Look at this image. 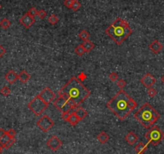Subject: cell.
<instances>
[{
    "mask_svg": "<svg viewBox=\"0 0 164 154\" xmlns=\"http://www.w3.org/2000/svg\"><path fill=\"white\" fill-rule=\"evenodd\" d=\"M62 145L61 141L56 136H52L47 141V146L52 151H57Z\"/></svg>",
    "mask_w": 164,
    "mask_h": 154,
    "instance_id": "obj_10",
    "label": "cell"
},
{
    "mask_svg": "<svg viewBox=\"0 0 164 154\" xmlns=\"http://www.w3.org/2000/svg\"><path fill=\"white\" fill-rule=\"evenodd\" d=\"M15 137H13V138H11V140H10L7 144H6V145H5L4 147H3V149H8L9 148H11L12 145L15 144Z\"/></svg>",
    "mask_w": 164,
    "mask_h": 154,
    "instance_id": "obj_32",
    "label": "cell"
},
{
    "mask_svg": "<svg viewBox=\"0 0 164 154\" xmlns=\"http://www.w3.org/2000/svg\"><path fill=\"white\" fill-rule=\"evenodd\" d=\"M136 153L137 154H143V153L147 149V145H144L142 142H138L134 147Z\"/></svg>",
    "mask_w": 164,
    "mask_h": 154,
    "instance_id": "obj_19",
    "label": "cell"
},
{
    "mask_svg": "<svg viewBox=\"0 0 164 154\" xmlns=\"http://www.w3.org/2000/svg\"><path fill=\"white\" fill-rule=\"evenodd\" d=\"M30 77H31V75L26 70H22L19 73V80L22 83H26L30 79Z\"/></svg>",
    "mask_w": 164,
    "mask_h": 154,
    "instance_id": "obj_18",
    "label": "cell"
},
{
    "mask_svg": "<svg viewBox=\"0 0 164 154\" xmlns=\"http://www.w3.org/2000/svg\"><path fill=\"white\" fill-rule=\"evenodd\" d=\"M147 94L150 97H155V95H157V91L155 90V88L151 87V88H148V91H147Z\"/></svg>",
    "mask_w": 164,
    "mask_h": 154,
    "instance_id": "obj_33",
    "label": "cell"
},
{
    "mask_svg": "<svg viewBox=\"0 0 164 154\" xmlns=\"http://www.w3.org/2000/svg\"><path fill=\"white\" fill-rule=\"evenodd\" d=\"M54 121L49 117L48 115H44L41 118L36 122V125L40 127V129L44 132L48 131L54 126Z\"/></svg>",
    "mask_w": 164,
    "mask_h": 154,
    "instance_id": "obj_8",
    "label": "cell"
},
{
    "mask_svg": "<svg viewBox=\"0 0 164 154\" xmlns=\"http://www.w3.org/2000/svg\"><path fill=\"white\" fill-rule=\"evenodd\" d=\"M128 106L130 108V110H134V109L136 108L137 107V102L135 101V100H133L131 97L129 98V102H128Z\"/></svg>",
    "mask_w": 164,
    "mask_h": 154,
    "instance_id": "obj_28",
    "label": "cell"
},
{
    "mask_svg": "<svg viewBox=\"0 0 164 154\" xmlns=\"http://www.w3.org/2000/svg\"><path fill=\"white\" fill-rule=\"evenodd\" d=\"M48 22L50 24H52V25H55L59 22V17H57L56 15L54 14H52L48 18Z\"/></svg>",
    "mask_w": 164,
    "mask_h": 154,
    "instance_id": "obj_24",
    "label": "cell"
},
{
    "mask_svg": "<svg viewBox=\"0 0 164 154\" xmlns=\"http://www.w3.org/2000/svg\"><path fill=\"white\" fill-rule=\"evenodd\" d=\"M2 8V6H1V4H0V9Z\"/></svg>",
    "mask_w": 164,
    "mask_h": 154,
    "instance_id": "obj_44",
    "label": "cell"
},
{
    "mask_svg": "<svg viewBox=\"0 0 164 154\" xmlns=\"http://www.w3.org/2000/svg\"><path fill=\"white\" fill-rule=\"evenodd\" d=\"M6 131H5L4 129H3V128H0V139H1V137L3 136V134H4Z\"/></svg>",
    "mask_w": 164,
    "mask_h": 154,
    "instance_id": "obj_41",
    "label": "cell"
},
{
    "mask_svg": "<svg viewBox=\"0 0 164 154\" xmlns=\"http://www.w3.org/2000/svg\"><path fill=\"white\" fill-rule=\"evenodd\" d=\"M72 2H73V0H64V5L67 8H71Z\"/></svg>",
    "mask_w": 164,
    "mask_h": 154,
    "instance_id": "obj_37",
    "label": "cell"
},
{
    "mask_svg": "<svg viewBox=\"0 0 164 154\" xmlns=\"http://www.w3.org/2000/svg\"><path fill=\"white\" fill-rule=\"evenodd\" d=\"M78 36H79V38H80L81 41H88L89 40V36H90V34H89V32H87L86 30H81L80 32H79V34H78Z\"/></svg>",
    "mask_w": 164,
    "mask_h": 154,
    "instance_id": "obj_23",
    "label": "cell"
},
{
    "mask_svg": "<svg viewBox=\"0 0 164 154\" xmlns=\"http://www.w3.org/2000/svg\"><path fill=\"white\" fill-rule=\"evenodd\" d=\"M75 113L78 116V118L80 119V120L85 119L88 115V111L83 107H79L77 108H76Z\"/></svg>",
    "mask_w": 164,
    "mask_h": 154,
    "instance_id": "obj_16",
    "label": "cell"
},
{
    "mask_svg": "<svg viewBox=\"0 0 164 154\" xmlns=\"http://www.w3.org/2000/svg\"><path fill=\"white\" fill-rule=\"evenodd\" d=\"M53 105L55 106V107H56V109L59 110L62 114L69 112L70 111L73 110L71 105L68 102V100L63 96H59L54 100Z\"/></svg>",
    "mask_w": 164,
    "mask_h": 154,
    "instance_id": "obj_7",
    "label": "cell"
},
{
    "mask_svg": "<svg viewBox=\"0 0 164 154\" xmlns=\"http://www.w3.org/2000/svg\"><path fill=\"white\" fill-rule=\"evenodd\" d=\"M109 78L110 79L112 82H116L118 79H119V77H118V74L117 73L112 72L109 75Z\"/></svg>",
    "mask_w": 164,
    "mask_h": 154,
    "instance_id": "obj_30",
    "label": "cell"
},
{
    "mask_svg": "<svg viewBox=\"0 0 164 154\" xmlns=\"http://www.w3.org/2000/svg\"><path fill=\"white\" fill-rule=\"evenodd\" d=\"M68 116H69V112H67V113H63L62 115H61V118H62L64 120L68 121Z\"/></svg>",
    "mask_w": 164,
    "mask_h": 154,
    "instance_id": "obj_40",
    "label": "cell"
},
{
    "mask_svg": "<svg viewBox=\"0 0 164 154\" xmlns=\"http://www.w3.org/2000/svg\"><path fill=\"white\" fill-rule=\"evenodd\" d=\"M7 134L9 135L11 138H13V137H15V135H16V132H15V131L14 130V129H9L8 131H7Z\"/></svg>",
    "mask_w": 164,
    "mask_h": 154,
    "instance_id": "obj_38",
    "label": "cell"
},
{
    "mask_svg": "<svg viewBox=\"0 0 164 154\" xmlns=\"http://www.w3.org/2000/svg\"><path fill=\"white\" fill-rule=\"evenodd\" d=\"M145 138L151 145L156 146L164 139V132L157 126H152L145 134Z\"/></svg>",
    "mask_w": 164,
    "mask_h": 154,
    "instance_id": "obj_5",
    "label": "cell"
},
{
    "mask_svg": "<svg viewBox=\"0 0 164 154\" xmlns=\"http://www.w3.org/2000/svg\"><path fill=\"white\" fill-rule=\"evenodd\" d=\"M163 45L158 40H155L153 42H151V44H150V45H149L150 50H151V52H153L155 54L159 53V52L163 49Z\"/></svg>",
    "mask_w": 164,
    "mask_h": 154,
    "instance_id": "obj_13",
    "label": "cell"
},
{
    "mask_svg": "<svg viewBox=\"0 0 164 154\" xmlns=\"http://www.w3.org/2000/svg\"><path fill=\"white\" fill-rule=\"evenodd\" d=\"M161 80H162V82H163V83L164 84V75L162 77V78H161Z\"/></svg>",
    "mask_w": 164,
    "mask_h": 154,
    "instance_id": "obj_43",
    "label": "cell"
},
{
    "mask_svg": "<svg viewBox=\"0 0 164 154\" xmlns=\"http://www.w3.org/2000/svg\"><path fill=\"white\" fill-rule=\"evenodd\" d=\"M82 45H83V47H84V50H85V52H86V53H89V52H91V51L93 49V48L95 47L94 44H93L92 41H89V40L84 41V42H83V44H82Z\"/></svg>",
    "mask_w": 164,
    "mask_h": 154,
    "instance_id": "obj_21",
    "label": "cell"
},
{
    "mask_svg": "<svg viewBox=\"0 0 164 154\" xmlns=\"http://www.w3.org/2000/svg\"><path fill=\"white\" fill-rule=\"evenodd\" d=\"M1 94L3 95V96H8V95L11 94V90H10V88L8 86H4L2 89H1Z\"/></svg>",
    "mask_w": 164,
    "mask_h": 154,
    "instance_id": "obj_29",
    "label": "cell"
},
{
    "mask_svg": "<svg viewBox=\"0 0 164 154\" xmlns=\"http://www.w3.org/2000/svg\"><path fill=\"white\" fill-rule=\"evenodd\" d=\"M80 7H81V4H80V3L78 0H73L71 7V9L72 10V11H78V10L80 9Z\"/></svg>",
    "mask_w": 164,
    "mask_h": 154,
    "instance_id": "obj_27",
    "label": "cell"
},
{
    "mask_svg": "<svg viewBox=\"0 0 164 154\" xmlns=\"http://www.w3.org/2000/svg\"><path fill=\"white\" fill-rule=\"evenodd\" d=\"M4 77L10 84H13L19 79V74H17L14 70L11 69V70L8 71V73H6Z\"/></svg>",
    "mask_w": 164,
    "mask_h": 154,
    "instance_id": "obj_14",
    "label": "cell"
},
{
    "mask_svg": "<svg viewBox=\"0 0 164 154\" xmlns=\"http://www.w3.org/2000/svg\"><path fill=\"white\" fill-rule=\"evenodd\" d=\"M0 26L3 29H7L11 26V22L9 21V19H7V18L2 19L0 20Z\"/></svg>",
    "mask_w": 164,
    "mask_h": 154,
    "instance_id": "obj_25",
    "label": "cell"
},
{
    "mask_svg": "<svg viewBox=\"0 0 164 154\" xmlns=\"http://www.w3.org/2000/svg\"><path fill=\"white\" fill-rule=\"evenodd\" d=\"M59 96H63L66 99H70L80 107L81 103L91 95V91L87 89L76 77H72L58 92Z\"/></svg>",
    "mask_w": 164,
    "mask_h": 154,
    "instance_id": "obj_1",
    "label": "cell"
},
{
    "mask_svg": "<svg viewBox=\"0 0 164 154\" xmlns=\"http://www.w3.org/2000/svg\"><path fill=\"white\" fill-rule=\"evenodd\" d=\"M27 13L29 14L31 16H32V17H35V16L37 15V14H38V11H37L36 7H31V8H30L29 11H27Z\"/></svg>",
    "mask_w": 164,
    "mask_h": 154,
    "instance_id": "obj_34",
    "label": "cell"
},
{
    "mask_svg": "<svg viewBox=\"0 0 164 154\" xmlns=\"http://www.w3.org/2000/svg\"><path fill=\"white\" fill-rule=\"evenodd\" d=\"M134 118L145 128L148 129L158 121L160 118V114L149 103H146L135 112Z\"/></svg>",
    "mask_w": 164,
    "mask_h": 154,
    "instance_id": "obj_4",
    "label": "cell"
},
{
    "mask_svg": "<svg viewBox=\"0 0 164 154\" xmlns=\"http://www.w3.org/2000/svg\"><path fill=\"white\" fill-rule=\"evenodd\" d=\"M3 148L2 146H0V154L3 153Z\"/></svg>",
    "mask_w": 164,
    "mask_h": 154,
    "instance_id": "obj_42",
    "label": "cell"
},
{
    "mask_svg": "<svg viewBox=\"0 0 164 154\" xmlns=\"http://www.w3.org/2000/svg\"><path fill=\"white\" fill-rule=\"evenodd\" d=\"M97 138H98V141H99L101 144H106L107 141H109L110 136H109V135L107 134L106 132L102 131L101 133H99V135H98Z\"/></svg>",
    "mask_w": 164,
    "mask_h": 154,
    "instance_id": "obj_20",
    "label": "cell"
},
{
    "mask_svg": "<svg viewBox=\"0 0 164 154\" xmlns=\"http://www.w3.org/2000/svg\"><path fill=\"white\" fill-rule=\"evenodd\" d=\"M74 51H75L76 54H77L78 56H83L86 53L82 45H79L78 46H76Z\"/></svg>",
    "mask_w": 164,
    "mask_h": 154,
    "instance_id": "obj_26",
    "label": "cell"
},
{
    "mask_svg": "<svg viewBox=\"0 0 164 154\" xmlns=\"http://www.w3.org/2000/svg\"><path fill=\"white\" fill-rule=\"evenodd\" d=\"M126 92L121 89L112 99L106 103V107L121 120H124L132 111L129 107L128 102L129 99Z\"/></svg>",
    "mask_w": 164,
    "mask_h": 154,
    "instance_id": "obj_2",
    "label": "cell"
},
{
    "mask_svg": "<svg viewBox=\"0 0 164 154\" xmlns=\"http://www.w3.org/2000/svg\"><path fill=\"white\" fill-rule=\"evenodd\" d=\"M38 17L40 19H44L47 16V12L44 9H41L40 11H38V14H37Z\"/></svg>",
    "mask_w": 164,
    "mask_h": 154,
    "instance_id": "obj_35",
    "label": "cell"
},
{
    "mask_svg": "<svg viewBox=\"0 0 164 154\" xmlns=\"http://www.w3.org/2000/svg\"><path fill=\"white\" fill-rule=\"evenodd\" d=\"M11 137L7 134V132L6 131V132L3 134V136H2L1 139H0V146H2V147L3 148L5 145H6V144L11 140Z\"/></svg>",
    "mask_w": 164,
    "mask_h": 154,
    "instance_id": "obj_22",
    "label": "cell"
},
{
    "mask_svg": "<svg viewBox=\"0 0 164 154\" xmlns=\"http://www.w3.org/2000/svg\"><path fill=\"white\" fill-rule=\"evenodd\" d=\"M38 95L40 96L41 99L43 100L44 102H45L46 103H48V104H49L52 102H53L54 100L56 99L55 93L49 87H45L44 89L41 91Z\"/></svg>",
    "mask_w": 164,
    "mask_h": 154,
    "instance_id": "obj_9",
    "label": "cell"
},
{
    "mask_svg": "<svg viewBox=\"0 0 164 154\" xmlns=\"http://www.w3.org/2000/svg\"><path fill=\"white\" fill-rule=\"evenodd\" d=\"M80 121V119L78 118V116L76 115L75 111L69 114V116H68V122L72 126H76Z\"/></svg>",
    "mask_w": 164,
    "mask_h": 154,
    "instance_id": "obj_17",
    "label": "cell"
},
{
    "mask_svg": "<svg viewBox=\"0 0 164 154\" xmlns=\"http://www.w3.org/2000/svg\"><path fill=\"white\" fill-rule=\"evenodd\" d=\"M76 78L80 81V82H83L87 78V75L84 73V72H81V73H80L79 74H78V76L76 77Z\"/></svg>",
    "mask_w": 164,
    "mask_h": 154,
    "instance_id": "obj_36",
    "label": "cell"
},
{
    "mask_svg": "<svg viewBox=\"0 0 164 154\" xmlns=\"http://www.w3.org/2000/svg\"><path fill=\"white\" fill-rule=\"evenodd\" d=\"M155 82H156L155 77L153 75H151L150 73H146V74L141 78V83L147 89L152 87L155 84Z\"/></svg>",
    "mask_w": 164,
    "mask_h": 154,
    "instance_id": "obj_11",
    "label": "cell"
},
{
    "mask_svg": "<svg viewBox=\"0 0 164 154\" xmlns=\"http://www.w3.org/2000/svg\"><path fill=\"white\" fill-rule=\"evenodd\" d=\"M48 105L49 104L46 103L41 99L39 95H37L31 100V102H29V103L27 104V107L36 115L39 116L40 115H42V113L48 107Z\"/></svg>",
    "mask_w": 164,
    "mask_h": 154,
    "instance_id": "obj_6",
    "label": "cell"
},
{
    "mask_svg": "<svg viewBox=\"0 0 164 154\" xmlns=\"http://www.w3.org/2000/svg\"><path fill=\"white\" fill-rule=\"evenodd\" d=\"M5 53H6V49H5L3 46L0 45V58H1Z\"/></svg>",
    "mask_w": 164,
    "mask_h": 154,
    "instance_id": "obj_39",
    "label": "cell"
},
{
    "mask_svg": "<svg viewBox=\"0 0 164 154\" xmlns=\"http://www.w3.org/2000/svg\"><path fill=\"white\" fill-rule=\"evenodd\" d=\"M116 83H117V85H118V86L119 87L120 89H123L125 86H126V82H125L122 78H119V79L116 82Z\"/></svg>",
    "mask_w": 164,
    "mask_h": 154,
    "instance_id": "obj_31",
    "label": "cell"
},
{
    "mask_svg": "<svg viewBox=\"0 0 164 154\" xmlns=\"http://www.w3.org/2000/svg\"><path fill=\"white\" fill-rule=\"evenodd\" d=\"M35 21H36L35 18L32 17V16H31L27 12L24 14L22 17L20 18V19H19L20 23L22 24L23 27H26V28L31 27V26L33 25V23H35Z\"/></svg>",
    "mask_w": 164,
    "mask_h": 154,
    "instance_id": "obj_12",
    "label": "cell"
},
{
    "mask_svg": "<svg viewBox=\"0 0 164 154\" xmlns=\"http://www.w3.org/2000/svg\"><path fill=\"white\" fill-rule=\"evenodd\" d=\"M105 32L118 45H120L132 34L133 31L127 21L122 18H117L107 27Z\"/></svg>",
    "mask_w": 164,
    "mask_h": 154,
    "instance_id": "obj_3",
    "label": "cell"
},
{
    "mask_svg": "<svg viewBox=\"0 0 164 154\" xmlns=\"http://www.w3.org/2000/svg\"><path fill=\"white\" fill-rule=\"evenodd\" d=\"M125 140L129 145H134L135 144H137V141H138V137L133 131H129L128 134L125 136Z\"/></svg>",
    "mask_w": 164,
    "mask_h": 154,
    "instance_id": "obj_15",
    "label": "cell"
}]
</instances>
